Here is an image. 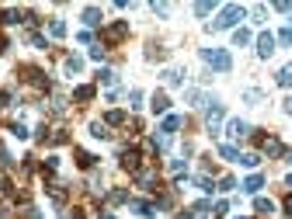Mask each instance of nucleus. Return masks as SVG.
Returning a JSON list of instances; mask_svg holds the SVG:
<instances>
[{"label": "nucleus", "instance_id": "nucleus-9", "mask_svg": "<svg viewBox=\"0 0 292 219\" xmlns=\"http://www.w3.org/2000/svg\"><path fill=\"white\" fill-rule=\"evenodd\" d=\"M136 181H140V188H146V192H156V184H160L156 170H140V174H136Z\"/></svg>", "mask_w": 292, "mask_h": 219}, {"label": "nucleus", "instance_id": "nucleus-5", "mask_svg": "<svg viewBox=\"0 0 292 219\" xmlns=\"http://www.w3.org/2000/svg\"><path fill=\"white\" fill-rule=\"evenodd\" d=\"M126 38H129V21L108 24V32H104V42H108V46H118V42H126Z\"/></svg>", "mask_w": 292, "mask_h": 219}, {"label": "nucleus", "instance_id": "nucleus-23", "mask_svg": "<svg viewBox=\"0 0 292 219\" xmlns=\"http://www.w3.org/2000/svg\"><path fill=\"white\" fill-rule=\"evenodd\" d=\"M108 202H112V206H122V202H129V192H126V188H115V192L108 195Z\"/></svg>", "mask_w": 292, "mask_h": 219}, {"label": "nucleus", "instance_id": "nucleus-30", "mask_svg": "<svg viewBox=\"0 0 292 219\" xmlns=\"http://www.w3.org/2000/svg\"><path fill=\"white\" fill-rule=\"evenodd\" d=\"M153 150H170V136L156 132V136H153Z\"/></svg>", "mask_w": 292, "mask_h": 219}, {"label": "nucleus", "instance_id": "nucleus-34", "mask_svg": "<svg viewBox=\"0 0 292 219\" xmlns=\"http://www.w3.org/2000/svg\"><path fill=\"white\" fill-rule=\"evenodd\" d=\"M49 32H52V38H63V35H66V24H63V21H52Z\"/></svg>", "mask_w": 292, "mask_h": 219}, {"label": "nucleus", "instance_id": "nucleus-3", "mask_svg": "<svg viewBox=\"0 0 292 219\" xmlns=\"http://www.w3.org/2000/svg\"><path fill=\"white\" fill-rule=\"evenodd\" d=\"M21 80H24V84H32V87H35V90H49V87H52V84H49V76H46V70H38V66H21Z\"/></svg>", "mask_w": 292, "mask_h": 219}, {"label": "nucleus", "instance_id": "nucleus-17", "mask_svg": "<svg viewBox=\"0 0 292 219\" xmlns=\"http://www.w3.org/2000/svg\"><path fill=\"white\" fill-rule=\"evenodd\" d=\"M129 206H132L136 216H156V206L153 202H129Z\"/></svg>", "mask_w": 292, "mask_h": 219}, {"label": "nucleus", "instance_id": "nucleus-33", "mask_svg": "<svg viewBox=\"0 0 292 219\" xmlns=\"http://www.w3.org/2000/svg\"><path fill=\"white\" fill-rule=\"evenodd\" d=\"M254 209H258V212H275V202H272V198H258Z\"/></svg>", "mask_w": 292, "mask_h": 219}, {"label": "nucleus", "instance_id": "nucleus-54", "mask_svg": "<svg viewBox=\"0 0 292 219\" xmlns=\"http://www.w3.org/2000/svg\"><path fill=\"white\" fill-rule=\"evenodd\" d=\"M240 219H244V216H240Z\"/></svg>", "mask_w": 292, "mask_h": 219}, {"label": "nucleus", "instance_id": "nucleus-2", "mask_svg": "<svg viewBox=\"0 0 292 219\" xmlns=\"http://www.w3.org/2000/svg\"><path fill=\"white\" fill-rule=\"evenodd\" d=\"M202 60H206L212 70H219V73L233 70V56H230L226 49H202Z\"/></svg>", "mask_w": 292, "mask_h": 219}, {"label": "nucleus", "instance_id": "nucleus-10", "mask_svg": "<svg viewBox=\"0 0 292 219\" xmlns=\"http://www.w3.org/2000/svg\"><path fill=\"white\" fill-rule=\"evenodd\" d=\"M181 126H184V118H181V115H167V118L160 122V129H156V132H164V136H170V132H178Z\"/></svg>", "mask_w": 292, "mask_h": 219}, {"label": "nucleus", "instance_id": "nucleus-40", "mask_svg": "<svg viewBox=\"0 0 292 219\" xmlns=\"http://www.w3.org/2000/svg\"><path fill=\"white\" fill-rule=\"evenodd\" d=\"M90 60H98V63H101V60H104V46H94V49H90Z\"/></svg>", "mask_w": 292, "mask_h": 219}, {"label": "nucleus", "instance_id": "nucleus-12", "mask_svg": "<svg viewBox=\"0 0 292 219\" xmlns=\"http://www.w3.org/2000/svg\"><path fill=\"white\" fill-rule=\"evenodd\" d=\"M73 156H76V167H80V170H90V167L98 164V156H90V153H87V150H80V146L73 150Z\"/></svg>", "mask_w": 292, "mask_h": 219}, {"label": "nucleus", "instance_id": "nucleus-51", "mask_svg": "<svg viewBox=\"0 0 292 219\" xmlns=\"http://www.w3.org/2000/svg\"><path fill=\"white\" fill-rule=\"evenodd\" d=\"M0 24H4V10H0Z\"/></svg>", "mask_w": 292, "mask_h": 219}, {"label": "nucleus", "instance_id": "nucleus-11", "mask_svg": "<svg viewBox=\"0 0 292 219\" xmlns=\"http://www.w3.org/2000/svg\"><path fill=\"white\" fill-rule=\"evenodd\" d=\"M226 132H230V140H244V136H247L250 129H247V122H244V118H230Z\"/></svg>", "mask_w": 292, "mask_h": 219}, {"label": "nucleus", "instance_id": "nucleus-4", "mask_svg": "<svg viewBox=\"0 0 292 219\" xmlns=\"http://www.w3.org/2000/svg\"><path fill=\"white\" fill-rule=\"evenodd\" d=\"M250 140H254V146H261L268 156H286V146L278 143L275 136H264V132H250Z\"/></svg>", "mask_w": 292, "mask_h": 219}, {"label": "nucleus", "instance_id": "nucleus-46", "mask_svg": "<svg viewBox=\"0 0 292 219\" xmlns=\"http://www.w3.org/2000/svg\"><path fill=\"white\" fill-rule=\"evenodd\" d=\"M286 212H289V216H292V195H289V198H286Z\"/></svg>", "mask_w": 292, "mask_h": 219}, {"label": "nucleus", "instance_id": "nucleus-48", "mask_svg": "<svg viewBox=\"0 0 292 219\" xmlns=\"http://www.w3.org/2000/svg\"><path fill=\"white\" fill-rule=\"evenodd\" d=\"M286 160H289V164H292V150H289V153H286Z\"/></svg>", "mask_w": 292, "mask_h": 219}, {"label": "nucleus", "instance_id": "nucleus-18", "mask_svg": "<svg viewBox=\"0 0 292 219\" xmlns=\"http://www.w3.org/2000/svg\"><path fill=\"white\" fill-rule=\"evenodd\" d=\"M84 24H87V28H98V24H101V10H98V7H87V10H84Z\"/></svg>", "mask_w": 292, "mask_h": 219}, {"label": "nucleus", "instance_id": "nucleus-36", "mask_svg": "<svg viewBox=\"0 0 292 219\" xmlns=\"http://www.w3.org/2000/svg\"><path fill=\"white\" fill-rule=\"evenodd\" d=\"M195 184H198V188H202V192H206V195H212V192H216V188H212V181H209V178H198V181H195Z\"/></svg>", "mask_w": 292, "mask_h": 219}, {"label": "nucleus", "instance_id": "nucleus-26", "mask_svg": "<svg viewBox=\"0 0 292 219\" xmlns=\"http://www.w3.org/2000/svg\"><path fill=\"white\" fill-rule=\"evenodd\" d=\"M164 76H167V84H170V87H181V84H184V73H181V70H167Z\"/></svg>", "mask_w": 292, "mask_h": 219}, {"label": "nucleus", "instance_id": "nucleus-31", "mask_svg": "<svg viewBox=\"0 0 292 219\" xmlns=\"http://www.w3.org/2000/svg\"><path fill=\"white\" fill-rule=\"evenodd\" d=\"M126 112H108V126H126Z\"/></svg>", "mask_w": 292, "mask_h": 219}, {"label": "nucleus", "instance_id": "nucleus-43", "mask_svg": "<svg viewBox=\"0 0 292 219\" xmlns=\"http://www.w3.org/2000/svg\"><path fill=\"white\" fill-rule=\"evenodd\" d=\"M0 108H10V90H0Z\"/></svg>", "mask_w": 292, "mask_h": 219}, {"label": "nucleus", "instance_id": "nucleus-35", "mask_svg": "<svg viewBox=\"0 0 292 219\" xmlns=\"http://www.w3.org/2000/svg\"><path fill=\"white\" fill-rule=\"evenodd\" d=\"M10 132H14V136H18V140H28V129H24V126H21V122H14V126H10Z\"/></svg>", "mask_w": 292, "mask_h": 219}, {"label": "nucleus", "instance_id": "nucleus-20", "mask_svg": "<svg viewBox=\"0 0 292 219\" xmlns=\"http://www.w3.org/2000/svg\"><path fill=\"white\" fill-rule=\"evenodd\" d=\"M49 198H52L56 206H63V202H66V192H63V184H49Z\"/></svg>", "mask_w": 292, "mask_h": 219}, {"label": "nucleus", "instance_id": "nucleus-14", "mask_svg": "<svg viewBox=\"0 0 292 219\" xmlns=\"http://www.w3.org/2000/svg\"><path fill=\"white\" fill-rule=\"evenodd\" d=\"M261 188H264V178H261V174H250V178L244 181V192H247V195H258Z\"/></svg>", "mask_w": 292, "mask_h": 219}, {"label": "nucleus", "instance_id": "nucleus-22", "mask_svg": "<svg viewBox=\"0 0 292 219\" xmlns=\"http://www.w3.org/2000/svg\"><path fill=\"white\" fill-rule=\"evenodd\" d=\"M233 46H250V32L247 28H236L233 32Z\"/></svg>", "mask_w": 292, "mask_h": 219}, {"label": "nucleus", "instance_id": "nucleus-50", "mask_svg": "<svg viewBox=\"0 0 292 219\" xmlns=\"http://www.w3.org/2000/svg\"><path fill=\"white\" fill-rule=\"evenodd\" d=\"M101 219H115V216H112V212H104V216H101Z\"/></svg>", "mask_w": 292, "mask_h": 219}, {"label": "nucleus", "instance_id": "nucleus-42", "mask_svg": "<svg viewBox=\"0 0 292 219\" xmlns=\"http://www.w3.org/2000/svg\"><path fill=\"white\" fill-rule=\"evenodd\" d=\"M219 188H222V192H230V188H236V181H233V178H230V174H226V178H222V181H219Z\"/></svg>", "mask_w": 292, "mask_h": 219}, {"label": "nucleus", "instance_id": "nucleus-15", "mask_svg": "<svg viewBox=\"0 0 292 219\" xmlns=\"http://www.w3.org/2000/svg\"><path fill=\"white\" fill-rule=\"evenodd\" d=\"M73 101H80V104H87V101H94V87H90V84H84V87H76V90H73Z\"/></svg>", "mask_w": 292, "mask_h": 219}, {"label": "nucleus", "instance_id": "nucleus-6", "mask_svg": "<svg viewBox=\"0 0 292 219\" xmlns=\"http://www.w3.org/2000/svg\"><path fill=\"white\" fill-rule=\"evenodd\" d=\"M122 167H126L129 174H140V167H143V153H140V150H126V153H122Z\"/></svg>", "mask_w": 292, "mask_h": 219}, {"label": "nucleus", "instance_id": "nucleus-16", "mask_svg": "<svg viewBox=\"0 0 292 219\" xmlns=\"http://www.w3.org/2000/svg\"><path fill=\"white\" fill-rule=\"evenodd\" d=\"M219 156H222V160H230V164H240V150H236V146H230V143L219 146Z\"/></svg>", "mask_w": 292, "mask_h": 219}, {"label": "nucleus", "instance_id": "nucleus-45", "mask_svg": "<svg viewBox=\"0 0 292 219\" xmlns=\"http://www.w3.org/2000/svg\"><path fill=\"white\" fill-rule=\"evenodd\" d=\"M4 52H7V38L0 35V56H4Z\"/></svg>", "mask_w": 292, "mask_h": 219}, {"label": "nucleus", "instance_id": "nucleus-49", "mask_svg": "<svg viewBox=\"0 0 292 219\" xmlns=\"http://www.w3.org/2000/svg\"><path fill=\"white\" fill-rule=\"evenodd\" d=\"M286 184H289V188H292V174H289V178H286Z\"/></svg>", "mask_w": 292, "mask_h": 219}, {"label": "nucleus", "instance_id": "nucleus-1", "mask_svg": "<svg viewBox=\"0 0 292 219\" xmlns=\"http://www.w3.org/2000/svg\"><path fill=\"white\" fill-rule=\"evenodd\" d=\"M244 14H247V10H244L240 4H230V7H222V10H219V18L212 21V32H226V28H233L236 21H244Z\"/></svg>", "mask_w": 292, "mask_h": 219}, {"label": "nucleus", "instance_id": "nucleus-53", "mask_svg": "<svg viewBox=\"0 0 292 219\" xmlns=\"http://www.w3.org/2000/svg\"><path fill=\"white\" fill-rule=\"evenodd\" d=\"M0 188H4V184H0Z\"/></svg>", "mask_w": 292, "mask_h": 219}, {"label": "nucleus", "instance_id": "nucleus-29", "mask_svg": "<svg viewBox=\"0 0 292 219\" xmlns=\"http://www.w3.org/2000/svg\"><path fill=\"white\" fill-rule=\"evenodd\" d=\"M90 136H94V140H108L112 132L104 129V122H94V126H90Z\"/></svg>", "mask_w": 292, "mask_h": 219}, {"label": "nucleus", "instance_id": "nucleus-37", "mask_svg": "<svg viewBox=\"0 0 292 219\" xmlns=\"http://www.w3.org/2000/svg\"><path fill=\"white\" fill-rule=\"evenodd\" d=\"M170 174L181 178V174H184V160H170Z\"/></svg>", "mask_w": 292, "mask_h": 219}, {"label": "nucleus", "instance_id": "nucleus-44", "mask_svg": "<svg viewBox=\"0 0 292 219\" xmlns=\"http://www.w3.org/2000/svg\"><path fill=\"white\" fill-rule=\"evenodd\" d=\"M70 219H87V216H84V209H73V216Z\"/></svg>", "mask_w": 292, "mask_h": 219}, {"label": "nucleus", "instance_id": "nucleus-8", "mask_svg": "<svg viewBox=\"0 0 292 219\" xmlns=\"http://www.w3.org/2000/svg\"><path fill=\"white\" fill-rule=\"evenodd\" d=\"M272 52H275V35H272V32H261V35H258V56L268 60Z\"/></svg>", "mask_w": 292, "mask_h": 219}, {"label": "nucleus", "instance_id": "nucleus-41", "mask_svg": "<svg viewBox=\"0 0 292 219\" xmlns=\"http://www.w3.org/2000/svg\"><path fill=\"white\" fill-rule=\"evenodd\" d=\"M129 101H132V108H140V104H143V90H132Z\"/></svg>", "mask_w": 292, "mask_h": 219}, {"label": "nucleus", "instance_id": "nucleus-47", "mask_svg": "<svg viewBox=\"0 0 292 219\" xmlns=\"http://www.w3.org/2000/svg\"><path fill=\"white\" fill-rule=\"evenodd\" d=\"M286 112H289V115H292V98H289V101H286Z\"/></svg>", "mask_w": 292, "mask_h": 219}, {"label": "nucleus", "instance_id": "nucleus-19", "mask_svg": "<svg viewBox=\"0 0 292 219\" xmlns=\"http://www.w3.org/2000/svg\"><path fill=\"white\" fill-rule=\"evenodd\" d=\"M98 84H104V87H115V84H118V76H115V73L104 66V70H98Z\"/></svg>", "mask_w": 292, "mask_h": 219}, {"label": "nucleus", "instance_id": "nucleus-7", "mask_svg": "<svg viewBox=\"0 0 292 219\" xmlns=\"http://www.w3.org/2000/svg\"><path fill=\"white\" fill-rule=\"evenodd\" d=\"M222 115H226V112H222V104H219V101H209V112H206V126H209V132H216V129H219Z\"/></svg>", "mask_w": 292, "mask_h": 219}, {"label": "nucleus", "instance_id": "nucleus-28", "mask_svg": "<svg viewBox=\"0 0 292 219\" xmlns=\"http://www.w3.org/2000/svg\"><path fill=\"white\" fill-rule=\"evenodd\" d=\"M24 38H28V42H32V46H35V49H49V42H46V38H42V35H38V32H28V35H24Z\"/></svg>", "mask_w": 292, "mask_h": 219}, {"label": "nucleus", "instance_id": "nucleus-39", "mask_svg": "<svg viewBox=\"0 0 292 219\" xmlns=\"http://www.w3.org/2000/svg\"><path fill=\"white\" fill-rule=\"evenodd\" d=\"M278 42H282V46H292V28H282V35H278Z\"/></svg>", "mask_w": 292, "mask_h": 219}, {"label": "nucleus", "instance_id": "nucleus-25", "mask_svg": "<svg viewBox=\"0 0 292 219\" xmlns=\"http://www.w3.org/2000/svg\"><path fill=\"white\" fill-rule=\"evenodd\" d=\"M278 87H292V63L278 70Z\"/></svg>", "mask_w": 292, "mask_h": 219}, {"label": "nucleus", "instance_id": "nucleus-13", "mask_svg": "<svg viewBox=\"0 0 292 219\" xmlns=\"http://www.w3.org/2000/svg\"><path fill=\"white\" fill-rule=\"evenodd\" d=\"M150 108H153L156 115H164V112L170 108V98H167L164 90H156V94H153V101H150Z\"/></svg>", "mask_w": 292, "mask_h": 219}, {"label": "nucleus", "instance_id": "nucleus-32", "mask_svg": "<svg viewBox=\"0 0 292 219\" xmlns=\"http://www.w3.org/2000/svg\"><path fill=\"white\" fill-rule=\"evenodd\" d=\"M240 164H244V167H258L261 156H258V153H240Z\"/></svg>", "mask_w": 292, "mask_h": 219}, {"label": "nucleus", "instance_id": "nucleus-38", "mask_svg": "<svg viewBox=\"0 0 292 219\" xmlns=\"http://www.w3.org/2000/svg\"><path fill=\"white\" fill-rule=\"evenodd\" d=\"M212 212H216V216H226V212H230V202H216Z\"/></svg>", "mask_w": 292, "mask_h": 219}, {"label": "nucleus", "instance_id": "nucleus-24", "mask_svg": "<svg viewBox=\"0 0 292 219\" xmlns=\"http://www.w3.org/2000/svg\"><path fill=\"white\" fill-rule=\"evenodd\" d=\"M80 70H84V60H80V56H70V60H66V73H70V76H76Z\"/></svg>", "mask_w": 292, "mask_h": 219}, {"label": "nucleus", "instance_id": "nucleus-27", "mask_svg": "<svg viewBox=\"0 0 292 219\" xmlns=\"http://www.w3.org/2000/svg\"><path fill=\"white\" fill-rule=\"evenodd\" d=\"M212 7H216L212 0H198V4H195V14H198V18H206V14H212Z\"/></svg>", "mask_w": 292, "mask_h": 219}, {"label": "nucleus", "instance_id": "nucleus-52", "mask_svg": "<svg viewBox=\"0 0 292 219\" xmlns=\"http://www.w3.org/2000/svg\"><path fill=\"white\" fill-rule=\"evenodd\" d=\"M181 219H192V216H181Z\"/></svg>", "mask_w": 292, "mask_h": 219}, {"label": "nucleus", "instance_id": "nucleus-21", "mask_svg": "<svg viewBox=\"0 0 292 219\" xmlns=\"http://www.w3.org/2000/svg\"><path fill=\"white\" fill-rule=\"evenodd\" d=\"M49 143H52V146L70 143V132H66V129H56V132H49Z\"/></svg>", "mask_w": 292, "mask_h": 219}]
</instances>
